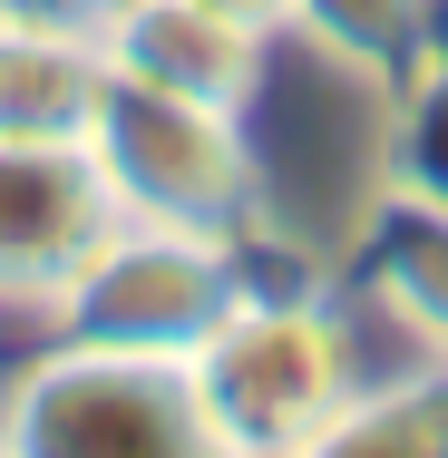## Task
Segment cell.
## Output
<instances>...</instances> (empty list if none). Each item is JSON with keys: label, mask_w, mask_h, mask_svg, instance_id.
Instances as JSON below:
<instances>
[{"label": "cell", "mask_w": 448, "mask_h": 458, "mask_svg": "<svg viewBox=\"0 0 448 458\" xmlns=\"http://www.w3.org/2000/svg\"><path fill=\"white\" fill-rule=\"evenodd\" d=\"M185 370H195L215 458H312L370 370L360 361V302L332 283L254 264Z\"/></svg>", "instance_id": "1"}, {"label": "cell", "mask_w": 448, "mask_h": 458, "mask_svg": "<svg viewBox=\"0 0 448 458\" xmlns=\"http://www.w3.org/2000/svg\"><path fill=\"white\" fill-rule=\"evenodd\" d=\"M244 117L254 107L147 89V79L107 69V98L89 117V157L107 176V205L147 215V225H195V234L264 244V147H254Z\"/></svg>", "instance_id": "2"}, {"label": "cell", "mask_w": 448, "mask_h": 458, "mask_svg": "<svg viewBox=\"0 0 448 458\" xmlns=\"http://www.w3.org/2000/svg\"><path fill=\"white\" fill-rule=\"evenodd\" d=\"M0 449L20 458H215L195 370L49 332L0 370Z\"/></svg>", "instance_id": "3"}, {"label": "cell", "mask_w": 448, "mask_h": 458, "mask_svg": "<svg viewBox=\"0 0 448 458\" xmlns=\"http://www.w3.org/2000/svg\"><path fill=\"white\" fill-rule=\"evenodd\" d=\"M244 274H254V244H234V234L117 215L39 322L69 332V342H107V352L195 361V342L224 322V302L244 293Z\"/></svg>", "instance_id": "4"}, {"label": "cell", "mask_w": 448, "mask_h": 458, "mask_svg": "<svg viewBox=\"0 0 448 458\" xmlns=\"http://www.w3.org/2000/svg\"><path fill=\"white\" fill-rule=\"evenodd\" d=\"M117 225L89 137H0V322H39Z\"/></svg>", "instance_id": "5"}, {"label": "cell", "mask_w": 448, "mask_h": 458, "mask_svg": "<svg viewBox=\"0 0 448 458\" xmlns=\"http://www.w3.org/2000/svg\"><path fill=\"white\" fill-rule=\"evenodd\" d=\"M97 49L117 79H147V89H185V98H224V107H254L264 89L273 39L224 20L215 0H107L97 10Z\"/></svg>", "instance_id": "6"}, {"label": "cell", "mask_w": 448, "mask_h": 458, "mask_svg": "<svg viewBox=\"0 0 448 458\" xmlns=\"http://www.w3.org/2000/svg\"><path fill=\"white\" fill-rule=\"evenodd\" d=\"M351 302L370 322L410 332V352L448 361V215L380 185V205L351 234Z\"/></svg>", "instance_id": "7"}, {"label": "cell", "mask_w": 448, "mask_h": 458, "mask_svg": "<svg viewBox=\"0 0 448 458\" xmlns=\"http://www.w3.org/2000/svg\"><path fill=\"white\" fill-rule=\"evenodd\" d=\"M97 98H107L97 30L0 10V137H89Z\"/></svg>", "instance_id": "8"}, {"label": "cell", "mask_w": 448, "mask_h": 458, "mask_svg": "<svg viewBox=\"0 0 448 458\" xmlns=\"http://www.w3.org/2000/svg\"><path fill=\"white\" fill-rule=\"evenodd\" d=\"M332 458H448V361L410 352L400 370H360L332 420Z\"/></svg>", "instance_id": "9"}, {"label": "cell", "mask_w": 448, "mask_h": 458, "mask_svg": "<svg viewBox=\"0 0 448 458\" xmlns=\"http://www.w3.org/2000/svg\"><path fill=\"white\" fill-rule=\"evenodd\" d=\"M429 10H439V0H292L283 39H312L332 69L390 89V79L429 49Z\"/></svg>", "instance_id": "10"}, {"label": "cell", "mask_w": 448, "mask_h": 458, "mask_svg": "<svg viewBox=\"0 0 448 458\" xmlns=\"http://www.w3.org/2000/svg\"><path fill=\"white\" fill-rule=\"evenodd\" d=\"M380 185L419 195L448 215V49H419L390 79V117H380Z\"/></svg>", "instance_id": "11"}, {"label": "cell", "mask_w": 448, "mask_h": 458, "mask_svg": "<svg viewBox=\"0 0 448 458\" xmlns=\"http://www.w3.org/2000/svg\"><path fill=\"white\" fill-rule=\"evenodd\" d=\"M10 20H79V30H97V10L107 0H0Z\"/></svg>", "instance_id": "12"}, {"label": "cell", "mask_w": 448, "mask_h": 458, "mask_svg": "<svg viewBox=\"0 0 448 458\" xmlns=\"http://www.w3.org/2000/svg\"><path fill=\"white\" fill-rule=\"evenodd\" d=\"M224 20H244V30H264V39H283V20H292V0H215Z\"/></svg>", "instance_id": "13"}]
</instances>
